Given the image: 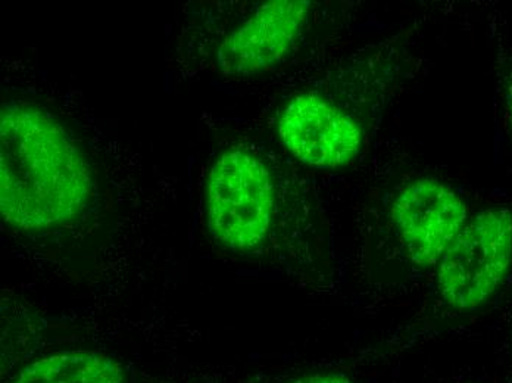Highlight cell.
Masks as SVG:
<instances>
[{"mask_svg": "<svg viewBox=\"0 0 512 383\" xmlns=\"http://www.w3.org/2000/svg\"><path fill=\"white\" fill-rule=\"evenodd\" d=\"M93 195L83 152L55 117L23 102L0 114V211L14 229L42 232L77 219Z\"/></svg>", "mask_w": 512, "mask_h": 383, "instance_id": "1", "label": "cell"}, {"mask_svg": "<svg viewBox=\"0 0 512 383\" xmlns=\"http://www.w3.org/2000/svg\"><path fill=\"white\" fill-rule=\"evenodd\" d=\"M123 364L98 351H61L34 360L9 383H126Z\"/></svg>", "mask_w": 512, "mask_h": 383, "instance_id": "7", "label": "cell"}, {"mask_svg": "<svg viewBox=\"0 0 512 383\" xmlns=\"http://www.w3.org/2000/svg\"><path fill=\"white\" fill-rule=\"evenodd\" d=\"M309 9L308 0L262 3L218 46V70L226 76L240 77L279 65L301 37Z\"/></svg>", "mask_w": 512, "mask_h": 383, "instance_id": "5", "label": "cell"}, {"mask_svg": "<svg viewBox=\"0 0 512 383\" xmlns=\"http://www.w3.org/2000/svg\"><path fill=\"white\" fill-rule=\"evenodd\" d=\"M284 383H355L349 376L342 373L324 372L307 373V375L298 376Z\"/></svg>", "mask_w": 512, "mask_h": 383, "instance_id": "8", "label": "cell"}, {"mask_svg": "<svg viewBox=\"0 0 512 383\" xmlns=\"http://www.w3.org/2000/svg\"><path fill=\"white\" fill-rule=\"evenodd\" d=\"M511 266L512 211H480L468 219L437 264L440 297L454 310H477L498 292Z\"/></svg>", "mask_w": 512, "mask_h": 383, "instance_id": "3", "label": "cell"}, {"mask_svg": "<svg viewBox=\"0 0 512 383\" xmlns=\"http://www.w3.org/2000/svg\"><path fill=\"white\" fill-rule=\"evenodd\" d=\"M279 135L298 160L317 168L351 163L362 145L357 121L315 93H302L286 105Z\"/></svg>", "mask_w": 512, "mask_h": 383, "instance_id": "6", "label": "cell"}, {"mask_svg": "<svg viewBox=\"0 0 512 383\" xmlns=\"http://www.w3.org/2000/svg\"><path fill=\"white\" fill-rule=\"evenodd\" d=\"M274 217V186L261 158L229 149L212 165L206 188V219L215 241L233 251L261 247Z\"/></svg>", "mask_w": 512, "mask_h": 383, "instance_id": "2", "label": "cell"}, {"mask_svg": "<svg viewBox=\"0 0 512 383\" xmlns=\"http://www.w3.org/2000/svg\"><path fill=\"white\" fill-rule=\"evenodd\" d=\"M393 229L405 257L418 267H433L468 221L457 192L432 177L405 185L390 208Z\"/></svg>", "mask_w": 512, "mask_h": 383, "instance_id": "4", "label": "cell"}]
</instances>
